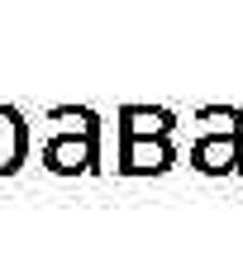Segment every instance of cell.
Masks as SVG:
<instances>
[{
	"instance_id": "6da1fadb",
	"label": "cell",
	"mask_w": 243,
	"mask_h": 257,
	"mask_svg": "<svg viewBox=\"0 0 243 257\" xmlns=\"http://www.w3.org/2000/svg\"><path fill=\"white\" fill-rule=\"evenodd\" d=\"M177 114L162 105H119L114 138H119V176H162L177 162V143H172Z\"/></svg>"
},
{
	"instance_id": "7a4b0ae2",
	"label": "cell",
	"mask_w": 243,
	"mask_h": 257,
	"mask_svg": "<svg viewBox=\"0 0 243 257\" xmlns=\"http://www.w3.org/2000/svg\"><path fill=\"white\" fill-rule=\"evenodd\" d=\"M76 128H57L43 143V167L53 176H86L100 167V114L91 105H67Z\"/></svg>"
},
{
	"instance_id": "3957f363",
	"label": "cell",
	"mask_w": 243,
	"mask_h": 257,
	"mask_svg": "<svg viewBox=\"0 0 243 257\" xmlns=\"http://www.w3.org/2000/svg\"><path fill=\"white\" fill-rule=\"evenodd\" d=\"M191 167L205 176H243V110L229 105V128L200 134L191 143Z\"/></svg>"
},
{
	"instance_id": "277c9868",
	"label": "cell",
	"mask_w": 243,
	"mask_h": 257,
	"mask_svg": "<svg viewBox=\"0 0 243 257\" xmlns=\"http://www.w3.org/2000/svg\"><path fill=\"white\" fill-rule=\"evenodd\" d=\"M29 162V119L15 105H0V176H15Z\"/></svg>"
}]
</instances>
